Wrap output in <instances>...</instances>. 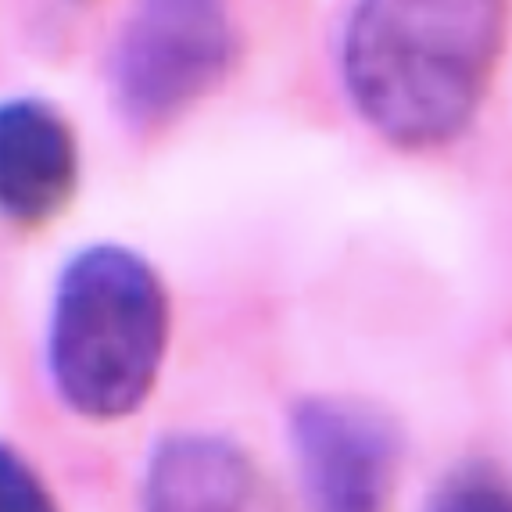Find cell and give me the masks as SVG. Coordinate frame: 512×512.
<instances>
[{
    "instance_id": "2",
    "label": "cell",
    "mask_w": 512,
    "mask_h": 512,
    "mask_svg": "<svg viewBox=\"0 0 512 512\" xmlns=\"http://www.w3.org/2000/svg\"><path fill=\"white\" fill-rule=\"evenodd\" d=\"M169 341V301L154 269L126 248H90L61 273L51 373L83 416H126L147 398Z\"/></svg>"
},
{
    "instance_id": "1",
    "label": "cell",
    "mask_w": 512,
    "mask_h": 512,
    "mask_svg": "<svg viewBox=\"0 0 512 512\" xmlns=\"http://www.w3.org/2000/svg\"><path fill=\"white\" fill-rule=\"evenodd\" d=\"M505 29L509 0H355L341 40L351 108L391 147H448L484 108Z\"/></svg>"
},
{
    "instance_id": "3",
    "label": "cell",
    "mask_w": 512,
    "mask_h": 512,
    "mask_svg": "<svg viewBox=\"0 0 512 512\" xmlns=\"http://www.w3.org/2000/svg\"><path fill=\"white\" fill-rule=\"evenodd\" d=\"M237 33L226 0H137L111 51V90L133 122H165L226 79Z\"/></svg>"
},
{
    "instance_id": "5",
    "label": "cell",
    "mask_w": 512,
    "mask_h": 512,
    "mask_svg": "<svg viewBox=\"0 0 512 512\" xmlns=\"http://www.w3.org/2000/svg\"><path fill=\"white\" fill-rule=\"evenodd\" d=\"M76 137L43 101L0 104V215L43 222L69 205L76 187Z\"/></svg>"
},
{
    "instance_id": "8",
    "label": "cell",
    "mask_w": 512,
    "mask_h": 512,
    "mask_svg": "<svg viewBox=\"0 0 512 512\" xmlns=\"http://www.w3.org/2000/svg\"><path fill=\"white\" fill-rule=\"evenodd\" d=\"M0 512H58L26 459L0 444Z\"/></svg>"
},
{
    "instance_id": "7",
    "label": "cell",
    "mask_w": 512,
    "mask_h": 512,
    "mask_svg": "<svg viewBox=\"0 0 512 512\" xmlns=\"http://www.w3.org/2000/svg\"><path fill=\"white\" fill-rule=\"evenodd\" d=\"M423 512H512V484L491 466H459L430 491Z\"/></svg>"
},
{
    "instance_id": "6",
    "label": "cell",
    "mask_w": 512,
    "mask_h": 512,
    "mask_svg": "<svg viewBox=\"0 0 512 512\" xmlns=\"http://www.w3.org/2000/svg\"><path fill=\"white\" fill-rule=\"evenodd\" d=\"M251 491L255 466L233 441L172 437L147 473V512H244Z\"/></svg>"
},
{
    "instance_id": "4",
    "label": "cell",
    "mask_w": 512,
    "mask_h": 512,
    "mask_svg": "<svg viewBox=\"0 0 512 512\" xmlns=\"http://www.w3.org/2000/svg\"><path fill=\"white\" fill-rule=\"evenodd\" d=\"M291 448L308 512H387L405 437L391 412L359 398H301Z\"/></svg>"
}]
</instances>
